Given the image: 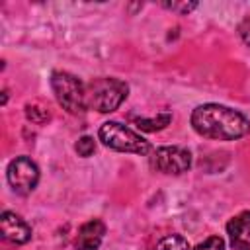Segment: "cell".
Wrapping results in <instances>:
<instances>
[{
    "mask_svg": "<svg viewBox=\"0 0 250 250\" xmlns=\"http://www.w3.org/2000/svg\"><path fill=\"white\" fill-rule=\"evenodd\" d=\"M154 250H191V248H189V244H188V240L184 236H180V234H168V236H164L154 246Z\"/></svg>",
    "mask_w": 250,
    "mask_h": 250,
    "instance_id": "8fae6325",
    "label": "cell"
},
{
    "mask_svg": "<svg viewBox=\"0 0 250 250\" xmlns=\"http://www.w3.org/2000/svg\"><path fill=\"white\" fill-rule=\"evenodd\" d=\"M74 148H76L78 156H84V158H86V156H90V154L94 152V148H96V141H94L92 137H88V135H86V137H80Z\"/></svg>",
    "mask_w": 250,
    "mask_h": 250,
    "instance_id": "4fadbf2b",
    "label": "cell"
},
{
    "mask_svg": "<svg viewBox=\"0 0 250 250\" xmlns=\"http://www.w3.org/2000/svg\"><path fill=\"white\" fill-rule=\"evenodd\" d=\"M8 184L18 195H27L35 189L39 182V168L37 164L27 156H16L8 164Z\"/></svg>",
    "mask_w": 250,
    "mask_h": 250,
    "instance_id": "5b68a950",
    "label": "cell"
},
{
    "mask_svg": "<svg viewBox=\"0 0 250 250\" xmlns=\"http://www.w3.org/2000/svg\"><path fill=\"white\" fill-rule=\"evenodd\" d=\"M164 8H170V10H176V12H180V14H188V12H191L193 8H197V4L195 2H164Z\"/></svg>",
    "mask_w": 250,
    "mask_h": 250,
    "instance_id": "9a60e30c",
    "label": "cell"
},
{
    "mask_svg": "<svg viewBox=\"0 0 250 250\" xmlns=\"http://www.w3.org/2000/svg\"><path fill=\"white\" fill-rule=\"evenodd\" d=\"M98 135H100V141L113 150L141 154V156L150 152V143L119 121H105L100 127Z\"/></svg>",
    "mask_w": 250,
    "mask_h": 250,
    "instance_id": "277c9868",
    "label": "cell"
},
{
    "mask_svg": "<svg viewBox=\"0 0 250 250\" xmlns=\"http://www.w3.org/2000/svg\"><path fill=\"white\" fill-rule=\"evenodd\" d=\"M0 230L2 236L14 244H25L31 238V227L12 211H4L0 215Z\"/></svg>",
    "mask_w": 250,
    "mask_h": 250,
    "instance_id": "52a82bcc",
    "label": "cell"
},
{
    "mask_svg": "<svg viewBox=\"0 0 250 250\" xmlns=\"http://www.w3.org/2000/svg\"><path fill=\"white\" fill-rule=\"evenodd\" d=\"M129 94V86L119 78H96L86 86V104L100 113L115 111Z\"/></svg>",
    "mask_w": 250,
    "mask_h": 250,
    "instance_id": "7a4b0ae2",
    "label": "cell"
},
{
    "mask_svg": "<svg viewBox=\"0 0 250 250\" xmlns=\"http://www.w3.org/2000/svg\"><path fill=\"white\" fill-rule=\"evenodd\" d=\"M195 250H225V240L221 236H209L207 240L197 244Z\"/></svg>",
    "mask_w": 250,
    "mask_h": 250,
    "instance_id": "5bb4252c",
    "label": "cell"
},
{
    "mask_svg": "<svg viewBox=\"0 0 250 250\" xmlns=\"http://www.w3.org/2000/svg\"><path fill=\"white\" fill-rule=\"evenodd\" d=\"M170 121H172V113H168V111H164V113H160V115H156L152 119H148V117H137L135 119L137 127L143 129V131H148V133H154V131L164 129Z\"/></svg>",
    "mask_w": 250,
    "mask_h": 250,
    "instance_id": "30bf717a",
    "label": "cell"
},
{
    "mask_svg": "<svg viewBox=\"0 0 250 250\" xmlns=\"http://www.w3.org/2000/svg\"><path fill=\"white\" fill-rule=\"evenodd\" d=\"M150 166L164 174H182L191 166V154L184 146H160L152 152Z\"/></svg>",
    "mask_w": 250,
    "mask_h": 250,
    "instance_id": "8992f818",
    "label": "cell"
},
{
    "mask_svg": "<svg viewBox=\"0 0 250 250\" xmlns=\"http://www.w3.org/2000/svg\"><path fill=\"white\" fill-rule=\"evenodd\" d=\"M230 246L234 250H250V240H234L230 242Z\"/></svg>",
    "mask_w": 250,
    "mask_h": 250,
    "instance_id": "e0dca14e",
    "label": "cell"
},
{
    "mask_svg": "<svg viewBox=\"0 0 250 250\" xmlns=\"http://www.w3.org/2000/svg\"><path fill=\"white\" fill-rule=\"evenodd\" d=\"M191 127L197 135L215 141H234L250 133V121L240 111L221 104L197 105L191 113Z\"/></svg>",
    "mask_w": 250,
    "mask_h": 250,
    "instance_id": "6da1fadb",
    "label": "cell"
},
{
    "mask_svg": "<svg viewBox=\"0 0 250 250\" xmlns=\"http://www.w3.org/2000/svg\"><path fill=\"white\" fill-rule=\"evenodd\" d=\"M25 117L31 123H45L51 117V113L43 105H39V104H27L25 105Z\"/></svg>",
    "mask_w": 250,
    "mask_h": 250,
    "instance_id": "7c38bea8",
    "label": "cell"
},
{
    "mask_svg": "<svg viewBox=\"0 0 250 250\" xmlns=\"http://www.w3.org/2000/svg\"><path fill=\"white\" fill-rule=\"evenodd\" d=\"M238 33H240V39L250 47V18L244 20V21L238 25Z\"/></svg>",
    "mask_w": 250,
    "mask_h": 250,
    "instance_id": "2e32d148",
    "label": "cell"
},
{
    "mask_svg": "<svg viewBox=\"0 0 250 250\" xmlns=\"http://www.w3.org/2000/svg\"><path fill=\"white\" fill-rule=\"evenodd\" d=\"M51 88L55 92L57 102L72 115H80L86 111V88L84 84L70 72L55 70L51 74Z\"/></svg>",
    "mask_w": 250,
    "mask_h": 250,
    "instance_id": "3957f363",
    "label": "cell"
},
{
    "mask_svg": "<svg viewBox=\"0 0 250 250\" xmlns=\"http://www.w3.org/2000/svg\"><path fill=\"white\" fill-rule=\"evenodd\" d=\"M104 234H105V225L100 219H92L78 229L74 246H76V250H98Z\"/></svg>",
    "mask_w": 250,
    "mask_h": 250,
    "instance_id": "ba28073f",
    "label": "cell"
},
{
    "mask_svg": "<svg viewBox=\"0 0 250 250\" xmlns=\"http://www.w3.org/2000/svg\"><path fill=\"white\" fill-rule=\"evenodd\" d=\"M227 232L230 236V242H234V240H248L244 236L250 234V211H242L240 215L232 217L227 223Z\"/></svg>",
    "mask_w": 250,
    "mask_h": 250,
    "instance_id": "9c48e42d",
    "label": "cell"
}]
</instances>
